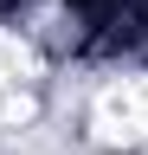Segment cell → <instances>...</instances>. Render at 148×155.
<instances>
[{
  "mask_svg": "<svg viewBox=\"0 0 148 155\" xmlns=\"http://www.w3.org/2000/svg\"><path fill=\"white\" fill-rule=\"evenodd\" d=\"M26 78H39V52L20 32H0V84H26Z\"/></svg>",
  "mask_w": 148,
  "mask_h": 155,
  "instance_id": "cell-1",
  "label": "cell"
},
{
  "mask_svg": "<svg viewBox=\"0 0 148 155\" xmlns=\"http://www.w3.org/2000/svg\"><path fill=\"white\" fill-rule=\"evenodd\" d=\"M32 116H39V97H32V91H7V97H0V123H7V129H26Z\"/></svg>",
  "mask_w": 148,
  "mask_h": 155,
  "instance_id": "cell-2",
  "label": "cell"
}]
</instances>
